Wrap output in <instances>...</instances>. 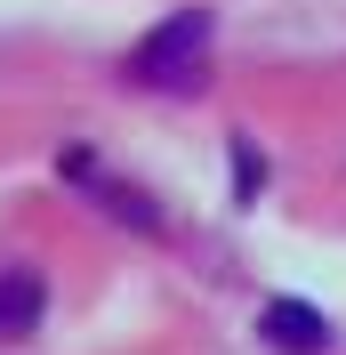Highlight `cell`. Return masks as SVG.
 I'll return each instance as SVG.
<instances>
[{"instance_id":"1","label":"cell","mask_w":346,"mask_h":355,"mask_svg":"<svg viewBox=\"0 0 346 355\" xmlns=\"http://www.w3.org/2000/svg\"><path fill=\"white\" fill-rule=\"evenodd\" d=\"M210 41H217V8H177L129 49V81L137 89H194L201 65H210Z\"/></svg>"},{"instance_id":"2","label":"cell","mask_w":346,"mask_h":355,"mask_svg":"<svg viewBox=\"0 0 346 355\" xmlns=\"http://www.w3.org/2000/svg\"><path fill=\"white\" fill-rule=\"evenodd\" d=\"M258 331H266V347H282V355H330V323H322V307H306V299H274V307L258 315Z\"/></svg>"},{"instance_id":"3","label":"cell","mask_w":346,"mask_h":355,"mask_svg":"<svg viewBox=\"0 0 346 355\" xmlns=\"http://www.w3.org/2000/svg\"><path fill=\"white\" fill-rule=\"evenodd\" d=\"M57 170H65L73 186H97V194H105V210H113L121 226H145V234H161V210H153V202L137 194V186H113V178L97 170V154H81V146H73V154L57 162Z\"/></svg>"},{"instance_id":"4","label":"cell","mask_w":346,"mask_h":355,"mask_svg":"<svg viewBox=\"0 0 346 355\" xmlns=\"http://www.w3.org/2000/svg\"><path fill=\"white\" fill-rule=\"evenodd\" d=\"M41 315H48V283L33 266H0V339L41 331Z\"/></svg>"},{"instance_id":"5","label":"cell","mask_w":346,"mask_h":355,"mask_svg":"<svg viewBox=\"0 0 346 355\" xmlns=\"http://www.w3.org/2000/svg\"><path fill=\"white\" fill-rule=\"evenodd\" d=\"M258 178H266V162H258V146H250V137H234V194L250 202V194H258Z\"/></svg>"}]
</instances>
